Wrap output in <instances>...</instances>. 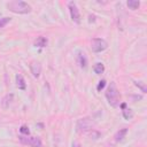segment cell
Here are the masks:
<instances>
[{
	"label": "cell",
	"mask_w": 147,
	"mask_h": 147,
	"mask_svg": "<svg viewBox=\"0 0 147 147\" xmlns=\"http://www.w3.org/2000/svg\"><path fill=\"white\" fill-rule=\"evenodd\" d=\"M106 99L111 107H118L121 105V94L115 82H111L108 85V88L106 91Z\"/></svg>",
	"instance_id": "cell-1"
},
{
	"label": "cell",
	"mask_w": 147,
	"mask_h": 147,
	"mask_svg": "<svg viewBox=\"0 0 147 147\" xmlns=\"http://www.w3.org/2000/svg\"><path fill=\"white\" fill-rule=\"evenodd\" d=\"M7 8L8 10H10L11 13L15 14H29L32 10V7L22 0H14V1H9L7 2Z\"/></svg>",
	"instance_id": "cell-2"
},
{
	"label": "cell",
	"mask_w": 147,
	"mask_h": 147,
	"mask_svg": "<svg viewBox=\"0 0 147 147\" xmlns=\"http://www.w3.org/2000/svg\"><path fill=\"white\" fill-rule=\"evenodd\" d=\"M94 123L91 118L88 117H84V118H79L78 122H77V125H76V129H77V132L78 133H86L91 130H93Z\"/></svg>",
	"instance_id": "cell-3"
},
{
	"label": "cell",
	"mask_w": 147,
	"mask_h": 147,
	"mask_svg": "<svg viewBox=\"0 0 147 147\" xmlns=\"http://www.w3.org/2000/svg\"><path fill=\"white\" fill-rule=\"evenodd\" d=\"M108 48V42L102 38H93L91 41V49L94 53H101Z\"/></svg>",
	"instance_id": "cell-4"
},
{
	"label": "cell",
	"mask_w": 147,
	"mask_h": 147,
	"mask_svg": "<svg viewBox=\"0 0 147 147\" xmlns=\"http://www.w3.org/2000/svg\"><path fill=\"white\" fill-rule=\"evenodd\" d=\"M20 141L24 145H29L31 147H42V141L39 137H24L20 136Z\"/></svg>",
	"instance_id": "cell-5"
},
{
	"label": "cell",
	"mask_w": 147,
	"mask_h": 147,
	"mask_svg": "<svg viewBox=\"0 0 147 147\" xmlns=\"http://www.w3.org/2000/svg\"><path fill=\"white\" fill-rule=\"evenodd\" d=\"M68 7H69L70 17H71L72 22L79 24V23H80V14H79V9H78L77 5H76L74 1H70V2L68 3Z\"/></svg>",
	"instance_id": "cell-6"
},
{
	"label": "cell",
	"mask_w": 147,
	"mask_h": 147,
	"mask_svg": "<svg viewBox=\"0 0 147 147\" xmlns=\"http://www.w3.org/2000/svg\"><path fill=\"white\" fill-rule=\"evenodd\" d=\"M30 71H31L32 76L34 78H38L39 75H40V72H41V65H40V63L38 61H32L30 63Z\"/></svg>",
	"instance_id": "cell-7"
},
{
	"label": "cell",
	"mask_w": 147,
	"mask_h": 147,
	"mask_svg": "<svg viewBox=\"0 0 147 147\" xmlns=\"http://www.w3.org/2000/svg\"><path fill=\"white\" fill-rule=\"evenodd\" d=\"M15 79H16V86H17L20 90L24 91V90L26 88V84H25V79H24V77H23L21 74H17L16 77H15Z\"/></svg>",
	"instance_id": "cell-8"
},
{
	"label": "cell",
	"mask_w": 147,
	"mask_h": 147,
	"mask_svg": "<svg viewBox=\"0 0 147 147\" xmlns=\"http://www.w3.org/2000/svg\"><path fill=\"white\" fill-rule=\"evenodd\" d=\"M47 44H48L47 38H46V37H42V36L38 37V38L36 39V41H34V46H36V47H40V48L46 47Z\"/></svg>",
	"instance_id": "cell-9"
},
{
	"label": "cell",
	"mask_w": 147,
	"mask_h": 147,
	"mask_svg": "<svg viewBox=\"0 0 147 147\" xmlns=\"http://www.w3.org/2000/svg\"><path fill=\"white\" fill-rule=\"evenodd\" d=\"M126 133H127V129L126 127H123V129H119L117 132H116V134H115V140L117 141V142H119V141H122L124 138H125V136H126Z\"/></svg>",
	"instance_id": "cell-10"
},
{
	"label": "cell",
	"mask_w": 147,
	"mask_h": 147,
	"mask_svg": "<svg viewBox=\"0 0 147 147\" xmlns=\"http://www.w3.org/2000/svg\"><path fill=\"white\" fill-rule=\"evenodd\" d=\"M77 61H78V63H79L80 68H86V67H87V59H86V56H85V54H84V53H82V52H79V53H78Z\"/></svg>",
	"instance_id": "cell-11"
},
{
	"label": "cell",
	"mask_w": 147,
	"mask_h": 147,
	"mask_svg": "<svg viewBox=\"0 0 147 147\" xmlns=\"http://www.w3.org/2000/svg\"><path fill=\"white\" fill-rule=\"evenodd\" d=\"M13 99H14V95L10 93V94H7V95H5V98L2 99V107L3 108H8L9 107V105L11 103V101H13Z\"/></svg>",
	"instance_id": "cell-12"
},
{
	"label": "cell",
	"mask_w": 147,
	"mask_h": 147,
	"mask_svg": "<svg viewBox=\"0 0 147 147\" xmlns=\"http://www.w3.org/2000/svg\"><path fill=\"white\" fill-rule=\"evenodd\" d=\"M126 5H127V7L131 10H136V9H138L140 7V2L137 1V0H127L126 1Z\"/></svg>",
	"instance_id": "cell-13"
},
{
	"label": "cell",
	"mask_w": 147,
	"mask_h": 147,
	"mask_svg": "<svg viewBox=\"0 0 147 147\" xmlns=\"http://www.w3.org/2000/svg\"><path fill=\"white\" fill-rule=\"evenodd\" d=\"M93 70H94V72H95L96 75H101V74L105 71V65H103V63H101V62L95 63L94 67H93Z\"/></svg>",
	"instance_id": "cell-14"
},
{
	"label": "cell",
	"mask_w": 147,
	"mask_h": 147,
	"mask_svg": "<svg viewBox=\"0 0 147 147\" xmlns=\"http://www.w3.org/2000/svg\"><path fill=\"white\" fill-rule=\"evenodd\" d=\"M122 114H123V117L125 118V119H131L132 117H133V111H132V109H130V108H123V110H122Z\"/></svg>",
	"instance_id": "cell-15"
},
{
	"label": "cell",
	"mask_w": 147,
	"mask_h": 147,
	"mask_svg": "<svg viewBox=\"0 0 147 147\" xmlns=\"http://www.w3.org/2000/svg\"><path fill=\"white\" fill-rule=\"evenodd\" d=\"M10 20H11V18H10V17H7V16L0 18V29H1V28H5V26L10 22Z\"/></svg>",
	"instance_id": "cell-16"
},
{
	"label": "cell",
	"mask_w": 147,
	"mask_h": 147,
	"mask_svg": "<svg viewBox=\"0 0 147 147\" xmlns=\"http://www.w3.org/2000/svg\"><path fill=\"white\" fill-rule=\"evenodd\" d=\"M90 137H91V139L96 140V139H99V138L101 137V133L98 132V131H95V130H91V132H90Z\"/></svg>",
	"instance_id": "cell-17"
},
{
	"label": "cell",
	"mask_w": 147,
	"mask_h": 147,
	"mask_svg": "<svg viewBox=\"0 0 147 147\" xmlns=\"http://www.w3.org/2000/svg\"><path fill=\"white\" fill-rule=\"evenodd\" d=\"M134 85L138 86V87L141 90L142 93H146V92H147V88H146V86H145L144 83H141V82H134Z\"/></svg>",
	"instance_id": "cell-18"
},
{
	"label": "cell",
	"mask_w": 147,
	"mask_h": 147,
	"mask_svg": "<svg viewBox=\"0 0 147 147\" xmlns=\"http://www.w3.org/2000/svg\"><path fill=\"white\" fill-rule=\"evenodd\" d=\"M20 132L22 134H25V136H29L30 134V130H29V127L26 125H22L21 129H20Z\"/></svg>",
	"instance_id": "cell-19"
},
{
	"label": "cell",
	"mask_w": 147,
	"mask_h": 147,
	"mask_svg": "<svg viewBox=\"0 0 147 147\" xmlns=\"http://www.w3.org/2000/svg\"><path fill=\"white\" fill-rule=\"evenodd\" d=\"M105 86H106V80H105V79H101V80L99 82L98 86H96V91H98V92H100L101 90H103V88H105Z\"/></svg>",
	"instance_id": "cell-20"
},
{
	"label": "cell",
	"mask_w": 147,
	"mask_h": 147,
	"mask_svg": "<svg viewBox=\"0 0 147 147\" xmlns=\"http://www.w3.org/2000/svg\"><path fill=\"white\" fill-rule=\"evenodd\" d=\"M75 147H80V146L79 145H75Z\"/></svg>",
	"instance_id": "cell-21"
}]
</instances>
